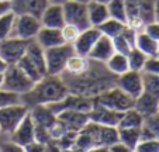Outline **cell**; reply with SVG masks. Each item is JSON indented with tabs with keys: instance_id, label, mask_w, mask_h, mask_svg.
Segmentation results:
<instances>
[{
	"instance_id": "6da1fadb",
	"label": "cell",
	"mask_w": 159,
	"mask_h": 152,
	"mask_svg": "<svg viewBox=\"0 0 159 152\" xmlns=\"http://www.w3.org/2000/svg\"><path fill=\"white\" fill-rule=\"evenodd\" d=\"M69 93L83 97L96 99L107 89L117 85V76L113 75L104 63L90 59L89 68L79 75L61 73Z\"/></svg>"
},
{
	"instance_id": "7a4b0ae2",
	"label": "cell",
	"mask_w": 159,
	"mask_h": 152,
	"mask_svg": "<svg viewBox=\"0 0 159 152\" xmlns=\"http://www.w3.org/2000/svg\"><path fill=\"white\" fill-rule=\"evenodd\" d=\"M69 94V89L63 82L61 75H45L30 92L21 94V101L28 107L35 104H48L52 101H59Z\"/></svg>"
},
{
	"instance_id": "3957f363",
	"label": "cell",
	"mask_w": 159,
	"mask_h": 152,
	"mask_svg": "<svg viewBox=\"0 0 159 152\" xmlns=\"http://www.w3.org/2000/svg\"><path fill=\"white\" fill-rule=\"evenodd\" d=\"M34 85H35V82L31 78H28L27 75L21 71V68L17 63L9 65L6 68V71H4V81L2 89L17 93V94L21 96L24 93L30 92L34 87Z\"/></svg>"
},
{
	"instance_id": "277c9868",
	"label": "cell",
	"mask_w": 159,
	"mask_h": 152,
	"mask_svg": "<svg viewBox=\"0 0 159 152\" xmlns=\"http://www.w3.org/2000/svg\"><path fill=\"white\" fill-rule=\"evenodd\" d=\"M94 101L102 106H104V107L111 108V110L124 113V111L134 107L135 99H132L131 96L127 94L123 89H120V87L116 85V86L107 89L106 92H103L102 94H99L94 99Z\"/></svg>"
},
{
	"instance_id": "5b68a950",
	"label": "cell",
	"mask_w": 159,
	"mask_h": 152,
	"mask_svg": "<svg viewBox=\"0 0 159 152\" xmlns=\"http://www.w3.org/2000/svg\"><path fill=\"white\" fill-rule=\"evenodd\" d=\"M75 54L72 44H62L54 48L45 49V59H47V75H61L65 71L66 62Z\"/></svg>"
},
{
	"instance_id": "8992f818",
	"label": "cell",
	"mask_w": 159,
	"mask_h": 152,
	"mask_svg": "<svg viewBox=\"0 0 159 152\" xmlns=\"http://www.w3.org/2000/svg\"><path fill=\"white\" fill-rule=\"evenodd\" d=\"M28 113H30V107L25 106L24 103H16V104L0 107V128H2V134L9 137Z\"/></svg>"
},
{
	"instance_id": "52a82bcc",
	"label": "cell",
	"mask_w": 159,
	"mask_h": 152,
	"mask_svg": "<svg viewBox=\"0 0 159 152\" xmlns=\"http://www.w3.org/2000/svg\"><path fill=\"white\" fill-rule=\"evenodd\" d=\"M42 27L41 20L30 14H16L14 25L11 30L10 37H17L21 39H35V35L38 34L39 28Z\"/></svg>"
},
{
	"instance_id": "ba28073f",
	"label": "cell",
	"mask_w": 159,
	"mask_h": 152,
	"mask_svg": "<svg viewBox=\"0 0 159 152\" xmlns=\"http://www.w3.org/2000/svg\"><path fill=\"white\" fill-rule=\"evenodd\" d=\"M62 7H63V16H65V23L73 24L80 31L92 27L89 21L87 4L73 2V0H66L62 4Z\"/></svg>"
},
{
	"instance_id": "9c48e42d",
	"label": "cell",
	"mask_w": 159,
	"mask_h": 152,
	"mask_svg": "<svg viewBox=\"0 0 159 152\" xmlns=\"http://www.w3.org/2000/svg\"><path fill=\"white\" fill-rule=\"evenodd\" d=\"M30 41L21 39L17 37H9V38L0 41V58L4 59L9 65L17 63L24 57Z\"/></svg>"
},
{
	"instance_id": "30bf717a",
	"label": "cell",
	"mask_w": 159,
	"mask_h": 152,
	"mask_svg": "<svg viewBox=\"0 0 159 152\" xmlns=\"http://www.w3.org/2000/svg\"><path fill=\"white\" fill-rule=\"evenodd\" d=\"M117 86L123 89L127 94H129L132 99H137L142 92H144V83H142V72L131 71L117 76Z\"/></svg>"
},
{
	"instance_id": "8fae6325",
	"label": "cell",
	"mask_w": 159,
	"mask_h": 152,
	"mask_svg": "<svg viewBox=\"0 0 159 152\" xmlns=\"http://www.w3.org/2000/svg\"><path fill=\"white\" fill-rule=\"evenodd\" d=\"M9 140H11L14 144L20 145L23 149L28 144L35 141V124H34L30 113L23 118V121L17 125V128L9 135Z\"/></svg>"
},
{
	"instance_id": "7c38bea8",
	"label": "cell",
	"mask_w": 159,
	"mask_h": 152,
	"mask_svg": "<svg viewBox=\"0 0 159 152\" xmlns=\"http://www.w3.org/2000/svg\"><path fill=\"white\" fill-rule=\"evenodd\" d=\"M48 4V0H10L9 6L14 14H30L39 18Z\"/></svg>"
},
{
	"instance_id": "4fadbf2b",
	"label": "cell",
	"mask_w": 159,
	"mask_h": 152,
	"mask_svg": "<svg viewBox=\"0 0 159 152\" xmlns=\"http://www.w3.org/2000/svg\"><path fill=\"white\" fill-rule=\"evenodd\" d=\"M100 35H102V33L99 31L97 27H89L86 30H82L79 37L76 38V41L72 44L73 49H75V54L87 57Z\"/></svg>"
},
{
	"instance_id": "5bb4252c",
	"label": "cell",
	"mask_w": 159,
	"mask_h": 152,
	"mask_svg": "<svg viewBox=\"0 0 159 152\" xmlns=\"http://www.w3.org/2000/svg\"><path fill=\"white\" fill-rule=\"evenodd\" d=\"M121 116H123V113L111 110L108 107H104V106L99 104L96 101H94L93 108L89 113V118L92 121L99 122V124H103V125H111V127H117Z\"/></svg>"
},
{
	"instance_id": "9a60e30c",
	"label": "cell",
	"mask_w": 159,
	"mask_h": 152,
	"mask_svg": "<svg viewBox=\"0 0 159 152\" xmlns=\"http://www.w3.org/2000/svg\"><path fill=\"white\" fill-rule=\"evenodd\" d=\"M116 52L114 49V44H113V39L107 35H100L99 39L96 41V44L93 45L92 51L89 52L87 58L93 61H97V62L104 63L111 55Z\"/></svg>"
},
{
	"instance_id": "2e32d148",
	"label": "cell",
	"mask_w": 159,
	"mask_h": 152,
	"mask_svg": "<svg viewBox=\"0 0 159 152\" xmlns=\"http://www.w3.org/2000/svg\"><path fill=\"white\" fill-rule=\"evenodd\" d=\"M42 27L49 28H62L65 24V16H63V7L62 4H54L49 3L47 9L44 10L42 16L39 17Z\"/></svg>"
},
{
	"instance_id": "e0dca14e",
	"label": "cell",
	"mask_w": 159,
	"mask_h": 152,
	"mask_svg": "<svg viewBox=\"0 0 159 152\" xmlns=\"http://www.w3.org/2000/svg\"><path fill=\"white\" fill-rule=\"evenodd\" d=\"M57 117L61 121L65 122L68 130H72V131H80L84 125L90 121L89 113L78 111V110H63Z\"/></svg>"
},
{
	"instance_id": "ac0fdd59",
	"label": "cell",
	"mask_w": 159,
	"mask_h": 152,
	"mask_svg": "<svg viewBox=\"0 0 159 152\" xmlns=\"http://www.w3.org/2000/svg\"><path fill=\"white\" fill-rule=\"evenodd\" d=\"M35 41L41 45L44 49L48 48H54L58 45L65 44L62 38V33L61 28H49V27H41L38 34L35 35Z\"/></svg>"
},
{
	"instance_id": "d6986e66",
	"label": "cell",
	"mask_w": 159,
	"mask_h": 152,
	"mask_svg": "<svg viewBox=\"0 0 159 152\" xmlns=\"http://www.w3.org/2000/svg\"><path fill=\"white\" fill-rule=\"evenodd\" d=\"M25 57L30 59V62L33 63L37 68V71L45 76L47 75V59H45V49L35 41V39H31L30 44L27 47L25 51Z\"/></svg>"
},
{
	"instance_id": "ffe728a7",
	"label": "cell",
	"mask_w": 159,
	"mask_h": 152,
	"mask_svg": "<svg viewBox=\"0 0 159 152\" xmlns=\"http://www.w3.org/2000/svg\"><path fill=\"white\" fill-rule=\"evenodd\" d=\"M134 108L141 114L142 117L151 116L159 111V99L149 94L147 92H142L134 101Z\"/></svg>"
},
{
	"instance_id": "44dd1931",
	"label": "cell",
	"mask_w": 159,
	"mask_h": 152,
	"mask_svg": "<svg viewBox=\"0 0 159 152\" xmlns=\"http://www.w3.org/2000/svg\"><path fill=\"white\" fill-rule=\"evenodd\" d=\"M30 116L34 124L39 125V127H45V128H49L57 120V116L49 110L47 104H35L30 107Z\"/></svg>"
},
{
	"instance_id": "7402d4cb",
	"label": "cell",
	"mask_w": 159,
	"mask_h": 152,
	"mask_svg": "<svg viewBox=\"0 0 159 152\" xmlns=\"http://www.w3.org/2000/svg\"><path fill=\"white\" fill-rule=\"evenodd\" d=\"M87 13H89V21L92 27H99L107 18H110L107 4L97 3V2H89L87 3Z\"/></svg>"
},
{
	"instance_id": "603a6c76",
	"label": "cell",
	"mask_w": 159,
	"mask_h": 152,
	"mask_svg": "<svg viewBox=\"0 0 159 152\" xmlns=\"http://www.w3.org/2000/svg\"><path fill=\"white\" fill-rule=\"evenodd\" d=\"M134 47H137L139 51H142V52L149 58V57H156L158 48H159V42L156 41V39H153L152 37H149L145 31L141 30L137 33Z\"/></svg>"
},
{
	"instance_id": "cb8c5ba5",
	"label": "cell",
	"mask_w": 159,
	"mask_h": 152,
	"mask_svg": "<svg viewBox=\"0 0 159 152\" xmlns=\"http://www.w3.org/2000/svg\"><path fill=\"white\" fill-rule=\"evenodd\" d=\"M125 3V13H127V25L137 31H141L144 28V21L139 17V9L137 0H124Z\"/></svg>"
},
{
	"instance_id": "d4e9b609",
	"label": "cell",
	"mask_w": 159,
	"mask_h": 152,
	"mask_svg": "<svg viewBox=\"0 0 159 152\" xmlns=\"http://www.w3.org/2000/svg\"><path fill=\"white\" fill-rule=\"evenodd\" d=\"M151 138H159V113L144 117L142 121L141 140H151Z\"/></svg>"
},
{
	"instance_id": "484cf974",
	"label": "cell",
	"mask_w": 159,
	"mask_h": 152,
	"mask_svg": "<svg viewBox=\"0 0 159 152\" xmlns=\"http://www.w3.org/2000/svg\"><path fill=\"white\" fill-rule=\"evenodd\" d=\"M106 68L111 72L113 75L118 76V75L124 73L129 69L128 66V59H127L125 54H120V52H114L107 61L104 62Z\"/></svg>"
},
{
	"instance_id": "4316f807",
	"label": "cell",
	"mask_w": 159,
	"mask_h": 152,
	"mask_svg": "<svg viewBox=\"0 0 159 152\" xmlns=\"http://www.w3.org/2000/svg\"><path fill=\"white\" fill-rule=\"evenodd\" d=\"M97 28H99V31L103 34V35H107L113 39L117 35H120V34L124 33V30L127 28V23L117 20V18L110 17V18H107L104 23L100 24Z\"/></svg>"
},
{
	"instance_id": "83f0119b",
	"label": "cell",
	"mask_w": 159,
	"mask_h": 152,
	"mask_svg": "<svg viewBox=\"0 0 159 152\" xmlns=\"http://www.w3.org/2000/svg\"><path fill=\"white\" fill-rule=\"evenodd\" d=\"M139 140H141V127L118 128V141L123 142L129 151H135V146L139 142Z\"/></svg>"
},
{
	"instance_id": "f1b7e54d",
	"label": "cell",
	"mask_w": 159,
	"mask_h": 152,
	"mask_svg": "<svg viewBox=\"0 0 159 152\" xmlns=\"http://www.w3.org/2000/svg\"><path fill=\"white\" fill-rule=\"evenodd\" d=\"M90 65V58L83 57V55H78L73 54L69 58V61L66 62L65 71L62 73H68V75H79L82 72H84Z\"/></svg>"
},
{
	"instance_id": "f546056e",
	"label": "cell",
	"mask_w": 159,
	"mask_h": 152,
	"mask_svg": "<svg viewBox=\"0 0 159 152\" xmlns=\"http://www.w3.org/2000/svg\"><path fill=\"white\" fill-rule=\"evenodd\" d=\"M142 121H144V117L132 107L123 113L117 127L118 128H135V127H141Z\"/></svg>"
},
{
	"instance_id": "4dcf8cb0",
	"label": "cell",
	"mask_w": 159,
	"mask_h": 152,
	"mask_svg": "<svg viewBox=\"0 0 159 152\" xmlns=\"http://www.w3.org/2000/svg\"><path fill=\"white\" fill-rule=\"evenodd\" d=\"M127 59H128V66L131 71L142 72L148 57L142 51H139L137 47H132L131 49H129V52L127 54Z\"/></svg>"
},
{
	"instance_id": "1f68e13d",
	"label": "cell",
	"mask_w": 159,
	"mask_h": 152,
	"mask_svg": "<svg viewBox=\"0 0 159 152\" xmlns=\"http://www.w3.org/2000/svg\"><path fill=\"white\" fill-rule=\"evenodd\" d=\"M14 20H16V14L11 10H7V12L0 14V41H3V39L9 38L11 35Z\"/></svg>"
},
{
	"instance_id": "d6a6232c",
	"label": "cell",
	"mask_w": 159,
	"mask_h": 152,
	"mask_svg": "<svg viewBox=\"0 0 159 152\" xmlns=\"http://www.w3.org/2000/svg\"><path fill=\"white\" fill-rule=\"evenodd\" d=\"M142 83H144V92L159 99V75L142 72Z\"/></svg>"
},
{
	"instance_id": "836d02e7",
	"label": "cell",
	"mask_w": 159,
	"mask_h": 152,
	"mask_svg": "<svg viewBox=\"0 0 159 152\" xmlns=\"http://www.w3.org/2000/svg\"><path fill=\"white\" fill-rule=\"evenodd\" d=\"M139 9V17L144 24L155 20V0H137Z\"/></svg>"
},
{
	"instance_id": "e575fe53",
	"label": "cell",
	"mask_w": 159,
	"mask_h": 152,
	"mask_svg": "<svg viewBox=\"0 0 159 152\" xmlns=\"http://www.w3.org/2000/svg\"><path fill=\"white\" fill-rule=\"evenodd\" d=\"M107 9H108V13H110V17L127 23V13H125V3H124V0H110L107 4Z\"/></svg>"
},
{
	"instance_id": "d590c367",
	"label": "cell",
	"mask_w": 159,
	"mask_h": 152,
	"mask_svg": "<svg viewBox=\"0 0 159 152\" xmlns=\"http://www.w3.org/2000/svg\"><path fill=\"white\" fill-rule=\"evenodd\" d=\"M61 33H62V38L66 44H73L76 41V38L79 37V34H80V30L73 24L65 23L63 27L61 28Z\"/></svg>"
},
{
	"instance_id": "8d00e7d4",
	"label": "cell",
	"mask_w": 159,
	"mask_h": 152,
	"mask_svg": "<svg viewBox=\"0 0 159 152\" xmlns=\"http://www.w3.org/2000/svg\"><path fill=\"white\" fill-rule=\"evenodd\" d=\"M135 152H159V138L141 140L135 146Z\"/></svg>"
},
{
	"instance_id": "74e56055",
	"label": "cell",
	"mask_w": 159,
	"mask_h": 152,
	"mask_svg": "<svg viewBox=\"0 0 159 152\" xmlns=\"http://www.w3.org/2000/svg\"><path fill=\"white\" fill-rule=\"evenodd\" d=\"M16 103H23L20 94L9 92V90H4V89H0V107L16 104Z\"/></svg>"
},
{
	"instance_id": "f35d334b",
	"label": "cell",
	"mask_w": 159,
	"mask_h": 152,
	"mask_svg": "<svg viewBox=\"0 0 159 152\" xmlns=\"http://www.w3.org/2000/svg\"><path fill=\"white\" fill-rule=\"evenodd\" d=\"M66 131H69V130H68V127H66V124L63 121H61L58 117H57V120H55L54 124L49 127V134H51L52 141L59 140V138L62 137Z\"/></svg>"
},
{
	"instance_id": "ab89813d",
	"label": "cell",
	"mask_w": 159,
	"mask_h": 152,
	"mask_svg": "<svg viewBox=\"0 0 159 152\" xmlns=\"http://www.w3.org/2000/svg\"><path fill=\"white\" fill-rule=\"evenodd\" d=\"M142 31H145L148 35L152 37L153 39H156L159 42V21L153 20L151 23H147L144 25V28H142Z\"/></svg>"
},
{
	"instance_id": "60d3db41",
	"label": "cell",
	"mask_w": 159,
	"mask_h": 152,
	"mask_svg": "<svg viewBox=\"0 0 159 152\" xmlns=\"http://www.w3.org/2000/svg\"><path fill=\"white\" fill-rule=\"evenodd\" d=\"M142 72H149V73L159 75V57H149L148 58Z\"/></svg>"
},
{
	"instance_id": "b9f144b4",
	"label": "cell",
	"mask_w": 159,
	"mask_h": 152,
	"mask_svg": "<svg viewBox=\"0 0 159 152\" xmlns=\"http://www.w3.org/2000/svg\"><path fill=\"white\" fill-rule=\"evenodd\" d=\"M48 145H44L41 142H37V141H33L31 144H28L27 146L24 148V151H28V152H34V151H48Z\"/></svg>"
},
{
	"instance_id": "7bdbcfd3",
	"label": "cell",
	"mask_w": 159,
	"mask_h": 152,
	"mask_svg": "<svg viewBox=\"0 0 159 152\" xmlns=\"http://www.w3.org/2000/svg\"><path fill=\"white\" fill-rule=\"evenodd\" d=\"M108 152H129V149L123 142L117 141V142H114L113 145L108 146Z\"/></svg>"
},
{
	"instance_id": "ee69618b",
	"label": "cell",
	"mask_w": 159,
	"mask_h": 152,
	"mask_svg": "<svg viewBox=\"0 0 159 152\" xmlns=\"http://www.w3.org/2000/svg\"><path fill=\"white\" fill-rule=\"evenodd\" d=\"M155 21H159V0H155Z\"/></svg>"
},
{
	"instance_id": "f6af8a7d",
	"label": "cell",
	"mask_w": 159,
	"mask_h": 152,
	"mask_svg": "<svg viewBox=\"0 0 159 152\" xmlns=\"http://www.w3.org/2000/svg\"><path fill=\"white\" fill-rule=\"evenodd\" d=\"M7 10H10L9 3H0V14L4 13V12H7Z\"/></svg>"
},
{
	"instance_id": "bcb514c9",
	"label": "cell",
	"mask_w": 159,
	"mask_h": 152,
	"mask_svg": "<svg viewBox=\"0 0 159 152\" xmlns=\"http://www.w3.org/2000/svg\"><path fill=\"white\" fill-rule=\"evenodd\" d=\"M7 66H9V63H7L4 59H2V58H0V72H4Z\"/></svg>"
},
{
	"instance_id": "7dc6e473",
	"label": "cell",
	"mask_w": 159,
	"mask_h": 152,
	"mask_svg": "<svg viewBox=\"0 0 159 152\" xmlns=\"http://www.w3.org/2000/svg\"><path fill=\"white\" fill-rule=\"evenodd\" d=\"M49 3H54V4H63L66 0H48Z\"/></svg>"
},
{
	"instance_id": "c3c4849f",
	"label": "cell",
	"mask_w": 159,
	"mask_h": 152,
	"mask_svg": "<svg viewBox=\"0 0 159 152\" xmlns=\"http://www.w3.org/2000/svg\"><path fill=\"white\" fill-rule=\"evenodd\" d=\"M3 81H4V72H0V89L3 87Z\"/></svg>"
},
{
	"instance_id": "681fc988",
	"label": "cell",
	"mask_w": 159,
	"mask_h": 152,
	"mask_svg": "<svg viewBox=\"0 0 159 152\" xmlns=\"http://www.w3.org/2000/svg\"><path fill=\"white\" fill-rule=\"evenodd\" d=\"M93 2H97V3H103V4H108L110 0H93Z\"/></svg>"
},
{
	"instance_id": "f907efd6",
	"label": "cell",
	"mask_w": 159,
	"mask_h": 152,
	"mask_svg": "<svg viewBox=\"0 0 159 152\" xmlns=\"http://www.w3.org/2000/svg\"><path fill=\"white\" fill-rule=\"evenodd\" d=\"M73 2H79V3H83V4H87L89 2H92V0H73Z\"/></svg>"
},
{
	"instance_id": "816d5d0a",
	"label": "cell",
	"mask_w": 159,
	"mask_h": 152,
	"mask_svg": "<svg viewBox=\"0 0 159 152\" xmlns=\"http://www.w3.org/2000/svg\"><path fill=\"white\" fill-rule=\"evenodd\" d=\"M0 3H10V0H0Z\"/></svg>"
},
{
	"instance_id": "f5cc1de1",
	"label": "cell",
	"mask_w": 159,
	"mask_h": 152,
	"mask_svg": "<svg viewBox=\"0 0 159 152\" xmlns=\"http://www.w3.org/2000/svg\"><path fill=\"white\" fill-rule=\"evenodd\" d=\"M2 135H3V134H2V128H0V138H2Z\"/></svg>"
},
{
	"instance_id": "db71d44e",
	"label": "cell",
	"mask_w": 159,
	"mask_h": 152,
	"mask_svg": "<svg viewBox=\"0 0 159 152\" xmlns=\"http://www.w3.org/2000/svg\"><path fill=\"white\" fill-rule=\"evenodd\" d=\"M156 57H159V48H158V54H156Z\"/></svg>"
},
{
	"instance_id": "11a10c76",
	"label": "cell",
	"mask_w": 159,
	"mask_h": 152,
	"mask_svg": "<svg viewBox=\"0 0 159 152\" xmlns=\"http://www.w3.org/2000/svg\"><path fill=\"white\" fill-rule=\"evenodd\" d=\"M158 113H159V111H158Z\"/></svg>"
}]
</instances>
